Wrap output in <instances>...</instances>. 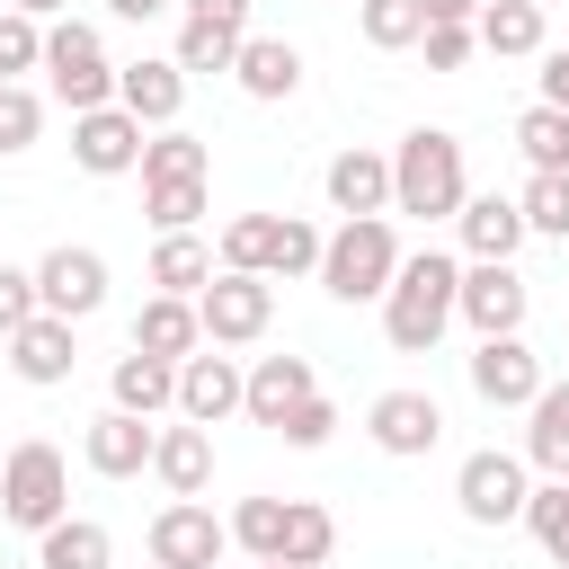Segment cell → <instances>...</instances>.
Wrapping results in <instances>:
<instances>
[{"mask_svg": "<svg viewBox=\"0 0 569 569\" xmlns=\"http://www.w3.org/2000/svg\"><path fill=\"white\" fill-rule=\"evenodd\" d=\"M453 311H462V267H453L445 249H418V258H400V276H391V293H382V338H391L400 356H427Z\"/></svg>", "mask_w": 569, "mask_h": 569, "instance_id": "1", "label": "cell"}, {"mask_svg": "<svg viewBox=\"0 0 569 569\" xmlns=\"http://www.w3.org/2000/svg\"><path fill=\"white\" fill-rule=\"evenodd\" d=\"M462 196H471V178H462V142H453L445 124L400 133V151H391V213L445 222V213H462Z\"/></svg>", "mask_w": 569, "mask_h": 569, "instance_id": "2", "label": "cell"}, {"mask_svg": "<svg viewBox=\"0 0 569 569\" xmlns=\"http://www.w3.org/2000/svg\"><path fill=\"white\" fill-rule=\"evenodd\" d=\"M400 276V231L391 213H365V222H338L329 249H320V293L329 302H382Z\"/></svg>", "mask_w": 569, "mask_h": 569, "instance_id": "3", "label": "cell"}, {"mask_svg": "<svg viewBox=\"0 0 569 569\" xmlns=\"http://www.w3.org/2000/svg\"><path fill=\"white\" fill-rule=\"evenodd\" d=\"M0 516L27 525V533H53L71 516V462H62V445L27 436V445L0 453Z\"/></svg>", "mask_w": 569, "mask_h": 569, "instance_id": "4", "label": "cell"}, {"mask_svg": "<svg viewBox=\"0 0 569 569\" xmlns=\"http://www.w3.org/2000/svg\"><path fill=\"white\" fill-rule=\"evenodd\" d=\"M44 89H53L71 116L116 107V62H107V44H98L89 18H53V27H44Z\"/></svg>", "mask_w": 569, "mask_h": 569, "instance_id": "5", "label": "cell"}, {"mask_svg": "<svg viewBox=\"0 0 569 569\" xmlns=\"http://www.w3.org/2000/svg\"><path fill=\"white\" fill-rule=\"evenodd\" d=\"M196 320H204V347H249V338H267V320H276V284L222 267V276L196 293Z\"/></svg>", "mask_w": 569, "mask_h": 569, "instance_id": "6", "label": "cell"}, {"mask_svg": "<svg viewBox=\"0 0 569 569\" xmlns=\"http://www.w3.org/2000/svg\"><path fill=\"white\" fill-rule=\"evenodd\" d=\"M142 542H151V569H213V560L231 551V525H222L204 498H169Z\"/></svg>", "mask_w": 569, "mask_h": 569, "instance_id": "7", "label": "cell"}, {"mask_svg": "<svg viewBox=\"0 0 569 569\" xmlns=\"http://www.w3.org/2000/svg\"><path fill=\"white\" fill-rule=\"evenodd\" d=\"M525 302H533V284L516 276V258H471L453 320H471L480 338H525Z\"/></svg>", "mask_w": 569, "mask_h": 569, "instance_id": "8", "label": "cell"}, {"mask_svg": "<svg viewBox=\"0 0 569 569\" xmlns=\"http://www.w3.org/2000/svg\"><path fill=\"white\" fill-rule=\"evenodd\" d=\"M453 498H462V516L471 525H516L525 516V498H533V480H525V453H462V471H453Z\"/></svg>", "mask_w": 569, "mask_h": 569, "instance_id": "9", "label": "cell"}, {"mask_svg": "<svg viewBox=\"0 0 569 569\" xmlns=\"http://www.w3.org/2000/svg\"><path fill=\"white\" fill-rule=\"evenodd\" d=\"M36 302H44L53 320L80 329V320L107 302V258H98V249H71V240L44 249V258H36Z\"/></svg>", "mask_w": 569, "mask_h": 569, "instance_id": "10", "label": "cell"}, {"mask_svg": "<svg viewBox=\"0 0 569 569\" xmlns=\"http://www.w3.org/2000/svg\"><path fill=\"white\" fill-rule=\"evenodd\" d=\"M249 44V0H187V27H178V71H231Z\"/></svg>", "mask_w": 569, "mask_h": 569, "instance_id": "11", "label": "cell"}, {"mask_svg": "<svg viewBox=\"0 0 569 569\" xmlns=\"http://www.w3.org/2000/svg\"><path fill=\"white\" fill-rule=\"evenodd\" d=\"M471 391H480L489 409H533V400H542V356H533L525 338H480V347H471Z\"/></svg>", "mask_w": 569, "mask_h": 569, "instance_id": "12", "label": "cell"}, {"mask_svg": "<svg viewBox=\"0 0 569 569\" xmlns=\"http://www.w3.org/2000/svg\"><path fill=\"white\" fill-rule=\"evenodd\" d=\"M240 409H249V373H240L231 356L204 347V356L178 365V418H187V427H222V418H240Z\"/></svg>", "mask_w": 569, "mask_h": 569, "instance_id": "13", "label": "cell"}, {"mask_svg": "<svg viewBox=\"0 0 569 569\" xmlns=\"http://www.w3.org/2000/svg\"><path fill=\"white\" fill-rule=\"evenodd\" d=\"M365 436H373L391 462H418V453H436L445 409H436V391H382V400L365 409Z\"/></svg>", "mask_w": 569, "mask_h": 569, "instance_id": "14", "label": "cell"}, {"mask_svg": "<svg viewBox=\"0 0 569 569\" xmlns=\"http://www.w3.org/2000/svg\"><path fill=\"white\" fill-rule=\"evenodd\" d=\"M142 124L124 116V107H89V116H71V160L89 169V178H124V169H142Z\"/></svg>", "mask_w": 569, "mask_h": 569, "instance_id": "15", "label": "cell"}, {"mask_svg": "<svg viewBox=\"0 0 569 569\" xmlns=\"http://www.w3.org/2000/svg\"><path fill=\"white\" fill-rule=\"evenodd\" d=\"M151 445H160L151 418H133V409H98L89 436H80V462H89L98 480H133V471H151Z\"/></svg>", "mask_w": 569, "mask_h": 569, "instance_id": "16", "label": "cell"}, {"mask_svg": "<svg viewBox=\"0 0 569 569\" xmlns=\"http://www.w3.org/2000/svg\"><path fill=\"white\" fill-rule=\"evenodd\" d=\"M116 107L142 124V133H169L178 124V107H187V71L178 62H116Z\"/></svg>", "mask_w": 569, "mask_h": 569, "instance_id": "17", "label": "cell"}, {"mask_svg": "<svg viewBox=\"0 0 569 569\" xmlns=\"http://www.w3.org/2000/svg\"><path fill=\"white\" fill-rule=\"evenodd\" d=\"M71 365H80V338H71V320H53V311H36V320L9 338V373L36 382V391L71 382Z\"/></svg>", "mask_w": 569, "mask_h": 569, "instance_id": "18", "label": "cell"}, {"mask_svg": "<svg viewBox=\"0 0 569 569\" xmlns=\"http://www.w3.org/2000/svg\"><path fill=\"white\" fill-rule=\"evenodd\" d=\"M329 213L365 222V213H391V151H338L329 160Z\"/></svg>", "mask_w": 569, "mask_h": 569, "instance_id": "19", "label": "cell"}, {"mask_svg": "<svg viewBox=\"0 0 569 569\" xmlns=\"http://www.w3.org/2000/svg\"><path fill=\"white\" fill-rule=\"evenodd\" d=\"M311 391H320L311 356H258V365H249V409H240V418H258V427H284V418H293Z\"/></svg>", "mask_w": 569, "mask_h": 569, "instance_id": "20", "label": "cell"}, {"mask_svg": "<svg viewBox=\"0 0 569 569\" xmlns=\"http://www.w3.org/2000/svg\"><path fill=\"white\" fill-rule=\"evenodd\" d=\"M133 347H142V356H160V365H187V356H204V320H196V302H178V293H151V302L133 311Z\"/></svg>", "mask_w": 569, "mask_h": 569, "instance_id": "21", "label": "cell"}, {"mask_svg": "<svg viewBox=\"0 0 569 569\" xmlns=\"http://www.w3.org/2000/svg\"><path fill=\"white\" fill-rule=\"evenodd\" d=\"M151 471H160V489L169 498H204L213 489V427H160V445H151Z\"/></svg>", "mask_w": 569, "mask_h": 569, "instance_id": "22", "label": "cell"}, {"mask_svg": "<svg viewBox=\"0 0 569 569\" xmlns=\"http://www.w3.org/2000/svg\"><path fill=\"white\" fill-rule=\"evenodd\" d=\"M107 409H133V418H160V409H178V365H160V356H142V347H124L116 356V373H107Z\"/></svg>", "mask_w": 569, "mask_h": 569, "instance_id": "23", "label": "cell"}, {"mask_svg": "<svg viewBox=\"0 0 569 569\" xmlns=\"http://www.w3.org/2000/svg\"><path fill=\"white\" fill-rule=\"evenodd\" d=\"M231 80H240L258 107H276V98H293V89H302V53H293L284 36H249V44H240V62H231Z\"/></svg>", "mask_w": 569, "mask_h": 569, "instance_id": "24", "label": "cell"}, {"mask_svg": "<svg viewBox=\"0 0 569 569\" xmlns=\"http://www.w3.org/2000/svg\"><path fill=\"white\" fill-rule=\"evenodd\" d=\"M453 222H462V249H471V258H516V240H525V204L498 196V187H489V196H462Z\"/></svg>", "mask_w": 569, "mask_h": 569, "instance_id": "25", "label": "cell"}, {"mask_svg": "<svg viewBox=\"0 0 569 569\" xmlns=\"http://www.w3.org/2000/svg\"><path fill=\"white\" fill-rule=\"evenodd\" d=\"M213 276H222V267H213V249H204L196 231H160V249H151V284H160V293L196 302V293H204Z\"/></svg>", "mask_w": 569, "mask_h": 569, "instance_id": "26", "label": "cell"}, {"mask_svg": "<svg viewBox=\"0 0 569 569\" xmlns=\"http://www.w3.org/2000/svg\"><path fill=\"white\" fill-rule=\"evenodd\" d=\"M471 36H480L498 62H525V53H542V0H489V9L471 18Z\"/></svg>", "mask_w": 569, "mask_h": 569, "instance_id": "27", "label": "cell"}, {"mask_svg": "<svg viewBox=\"0 0 569 569\" xmlns=\"http://www.w3.org/2000/svg\"><path fill=\"white\" fill-rule=\"evenodd\" d=\"M525 418H533L525 427V462L551 471V480H569V382H542V400Z\"/></svg>", "mask_w": 569, "mask_h": 569, "instance_id": "28", "label": "cell"}, {"mask_svg": "<svg viewBox=\"0 0 569 569\" xmlns=\"http://www.w3.org/2000/svg\"><path fill=\"white\" fill-rule=\"evenodd\" d=\"M44 551H36V569H107L116 560V542H107V525L98 516H62L53 533H36Z\"/></svg>", "mask_w": 569, "mask_h": 569, "instance_id": "29", "label": "cell"}, {"mask_svg": "<svg viewBox=\"0 0 569 569\" xmlns=\"http://www.w3.org/2000/svg\"><path fill=\"white\" fill-rule=\"evenodd\" d=\"M178 178H213V151L187 124H169V133L142 142V187H178Z\"/></svg>", "mask_w": 569, "mask_h": 569, "instance_id": "30", "label": "cell"}, {"mask_svg": "<svg viewBox=\"0 0 569 569\" xmlns=\"http://www.w3.org/2000/svg\"><path fill=\"white\" fill-rule=\"evenodd\" d=\"M329 551H338V516L311 507V498H284V551H276V560H284V569H320Z\"/></svg>", "mask_w": 569, "mask_h": 569, "instance_id": "31", "label": "cell"}, {"mask_svg": "<svg viewBox=\"0 0 569 569\" xmlns=\"http://www.w3.org/2000/svg\"><path fill=\"white\" fill-rule=\"evenodd\" d=\"M320 249H329V231H311L302 213H276V240H267V284H276V276H320Z\"/></svg>", "mask_w": 569, "mask_h": 569, "instance_id": "32", "label": "cell"}, {"mask_svg": "<svg viewBox=\"0 0 569 569\" xmlns=\"http://www.w3.org/2000/svg\"><path fill=\"white\" fill-rule=\"evenodd\" d=\"M356 27H365V44H373V53H400V44H418V36H427V0H365V9H356Z\"/></svg>", "mask_w": 569, "mask_h": 569, "instance_id": "33", "label": "cell"}, {"mask_svg": "<svg viewBox=\"0 0 569 569\" xmlns=\"http://www.w3.org/2000/svg\"><path fill=\"white\" fill-rule=\"evenodd\" d=\"M516 151H525V160H533V169H569V116H560V107H542V98H533V107H525V116H516Z\"/></svg>", "mask_w": 569, "mask_h": 569, "instance_id": "34", "label": "cell"}, {"mask_svg": "<svg viewBox=\"0 0 569 569\" xmlns=\"http://www.w3.org/2000/svg\"><path fill=\"white\" fill-rule=\"evenodd\" d=\"M516 204H525V231H542V240H569V169H533Z\"/></svg>", "mask_w": 569, "mask_h": 569, "instance_id": "35", "label": "cell"}, {"mask_svg": "<svg viewBox=\"0 0 569 569\" xmlns=\"http://www.w3.org/2000/svg\"><path fill=\"white\" fill-rule=\"evenodd\" d=\"M231 542H240L249 560H276V551H284V498H240V507H231Z\"/></svg>", "mask_w": 569, "mask_h": 569, "instance_id": "36", "label": "cell"}, {"mask_svg": "<svg viewBox=\"0 0 569 569\" xmlns=\"http://www.w3.org/2000/svg\"><path fill=\"white\" fill-rule=\"evenodd\" d=\"M36 133H44V98L27 80H0V160H18Z\"/></svg>", "mask_w": 569, "mask_h": 569, "instance_id": "37", "label": "cell"}, {"mask_svg": "<svg viewBox=\"0 0 569 569\" xmlns=\"http://www.w3.org/2000/svg\"><path fill=\"white\" fill-rule=\"evenodd\" d=\"M27 71H44V18L0 9V80H27Z\"/></svg>", "mask_w": 569, "mask_h": 569, "instance_id": "38", "label": "cell"}, {"mask_svg": "<svg viewBox=\"0 0 569 569\" xmlns=\"http://www.w3.org/2000/svg\"><path fill=\"white\" fill-rule=\"evenodd\" d=\"M525 525H533V542L569 569V480H542V489L525 498Z\"/></svg>", "mask_w": 569, "mask_h": 569, "instance_id": "39", "label": "cell"}, {"mask_svg": "<svg viewBox=\"0 0 569 569\" xmlns=\"http://www.w3.org/2000/svg\"><path fill=\"white\" fill-rule=\"evenodd\" d=\"M267 240H276V213H231V222H222V267L267 276Z\"/></svg>", "mask_w": 569, "mask_h": 569, "instance_id": "40", "label": "cell"}, {"mask_svg": "<svg viewBox=\"0 0 569 569\" xmlns=\"http://www.w3.org/2000/svg\"><path fill=\"white\" fill-rule=\"evenodd\" d=\"M142 213H151V231H196V213H204V178H178V187H142Z\"/></svg>", "mask_w": 569, "mask_h": 569, "instance_id": "41", "label": "cell"}, {"mask_svg": "<svg viewBox=\"0 0 569 569\" xmlns=\"http://www.w3.org/2000/svg\"><path fill=\"white\" fill-rule=\"evenodd\" d=\"M36 311H44V302H36V267H9V258H0V338H18Z\"/></svg>", "mask_w": 569, "mask_h": 569, "instance_id": "42", "label": "cell"}, {"mask_svg": "<svg viewBox=\"0 0 569 569\" xmlns=\"http://www.w3.org/2000/svg\"><path fill=\"white\" fill-rule=\"evenodd\" d=\"M276 436H284V445H302V453H311V445H329V436H338V409H329V400H320V391H311V400H302V409H293V418H284V427H276Z\"/></svg>", "mask_w": 569, "mask_h": 569, "instance_id": "43", "label": "cell"}, {"mask_svg": "<svg viewBox=\"0 0 569 569\" xmlns=\"http://www.w3.org/2000/svg\"><path fill=\"white\" fill-rule=\"evenodd\" d=\"M418 44H427V71H462V62H471V44H480V36H471V27H427V36H418Z\"/></svg>", "mask_w": 569, "mask_h": 569, "instance_id": "44", "label": "cell"}, {"mask_svg": "<svg viewBox=\"0 0 569 569\" xmlns=\"http://www.w3.org/2000/svg\"><path fill=\"white\" fill-rule=\"evenodd\" d=\"M542 107L569 116V53H542Z\"/></svg>", "mask_w": 569, "mask_h": 569, "instance_id": "45", "label": "cell"}, {"mask_svg": "<svg viewBox=\"0 0 569 569\" xmlns=\"http://www.w3.org/2000/svg\"><path fill=\"white\" fill-rule=\"evenodd\" d=\"M489 0H427V27H471Z\"/></svg>", "mask_w": 569, "mask_h": 569, "instance_id": "46", "label": "cell"}, {"mask_svg": "<svg viewBox=\"0 0 569 569\" xmlns=\"http://www.w3.org/2000/svg\"><path fill=\"white\" fill-rule=\"evenodd\" d=\"M107 9H116V18H133V27H142V18H160V9H169V0H107Z\"/></svg>", "mask_w": 569, "mask_h": 569, "instance_id": "47", "label": "cell"}, {"mask_svg": "<svg viewBox=\"0 0 569 569\" xmlns=\"http://www.w3.org/2000/svg\"><path fill=\"white\" fill-rule=\"evenodd\" d=\"M9 9H27V18H62L71 0H9Z\"/></svg>", "mask_w": 569, "mask_h": 569, "instance_id": "48", "label": "cell"}, {"mask_svg": "<svg viewBox=\"0 0 569 569\" xmlns=\"http://www.w3.org/2000/svg\"><path fill=\"white\" fill-rule=\"evenodd\" d=\"M258 569H284V560H258Z\"/></svg>", "mask_w": 569, "mask_h": 569, "instance_id": "49", "label": "cell"}, {"mask_svg": "<svg viewBox=\"0 0 569 569\" xmlns=\"http://www.w3.org/2000/svg\"><path fill=\"white\" fill-rule=\"evenodd\" d=\"M0 569H9V560H0Z\"/></svg>", "mask_w": 569, "mask_h": 569, "instance_id": "50", "label": "cell"}]
</instances>
